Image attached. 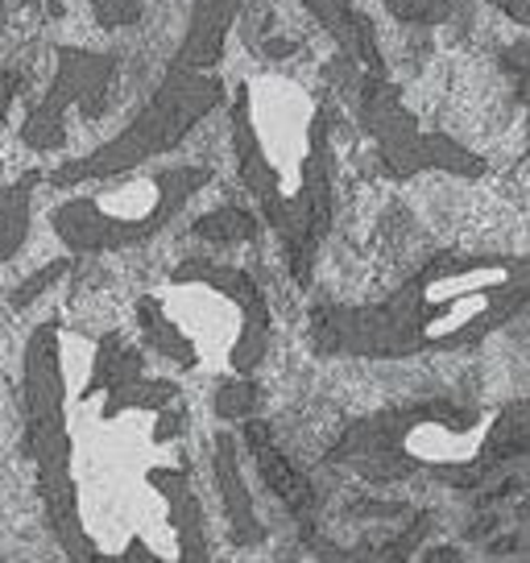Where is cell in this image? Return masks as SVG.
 I'll return each instance as SVG.
<instances>
[{
	"label": "cell",
	"mask_w": 530,
	"mask_h": 563,
	"mask_svg": "<svg viewBox=\"0 0 530 563\" xmlns=\"http://www.w3.org/2000/svg\"><path fill=\"white\" fill-rule=\"evenodd\" d=\"M63 274H67V262H63V257H58V262H51V265H42V274H34V278L25 282V286H21V290L9 302H13L18 311H21V307H30V302H34L37 295H46L54 282L63 278Z\"/></svg>",
	"instance_id": "obj_8"
},
{
	"label": "cell",
	"mask_w": 530,
	"mask_h": 563,
	"mask_svg": "<svg viewBox=\"0 0 530 563\" xmlns=\"http://www.w3.org/2000/svg\"><path fill=\"white\" fill-rule=\"evenodd\" d=\"M236 4L241 0H195L191 9V30L183 37V54H178V67L208 70L224 51V37L229 25L236 18Z\"/></svg>",
	"instance_id": "obj_4"
},
{
	"label": "cell",
	"mask_w": 530,
	"mask_h": 563,
	"mask_svg": "<svg viewBox=\"0 0 530 563\" xmlns=\"http://www.w3.org/2000/svg\"><path fill=\"white\" fill-rule=\"evenodd\" d=\"M112 58L91 51H58V67H54L51 91L30 108V117L21 121V141L30 150H54L63 141V121L71 108L100 104V96L108 91L112 79Z\"/></svg>",
	"instance_id": "obj_3"
},
{
	"label": "cell",
	"mask_w": 530,
	"mask_h": 563,
	"mask_svg": "<svg viewBox=\"0 0 530 563\" xmlns=\"http://www.w3.org/2000/svg\"><path fill=\"white\" fill-rule=\"evenodd\" d=\"M208 170L199 166H170L158 175H112L96 178V191H79L63 199L51 211L54 241L75 257L117 253V249L142 245L154 232H162L178 216V208L191 199Z\"/></svg>",
	"instance_id": "obj_1"
},
{
	"label": "cell",
	"mask_w": 530,
	"mask_h": 563,
	"mask_svg": "<svg viewBox=\"0 0 530 563\" xmlns=\"http://www.w3.org/2000/svg\"><path fill=\"white\" fill-rule=\"evenodd\" d=\"M253 443H257V464H262V476L269 481V489L278 493V497H286L290 506H307V485H302L299 476H295V468L262 440V427H253Z\"/></svg>",
	"instance_id": "obj_6"
},
{
	"label": "cell",
	"mask_w": 530,
	"mask_h": 563,
	"mask_svg": "<svg viewBox=\"0 0 530 563\" xmlns=\"http://www.w3.org/2000/svg\"><path fill=\"white\" fill-rule=\"evenodd\" d=\"M253 386L249 382H232V386L220 389V398H216V410L224 415V419H245L249 410H253Z\"/></svg>",
	"instance_id": "obj_9"
},
{
	"label": "cell",
	"mask_w": 530,
	"mask_h": 563,
	"mask_svg": "<svg viewBox=\"0 0 530 563\" xmlns=\"http://www.w3.org/2000/svg\"><path fill=\"white\" fill-rule=\"evenodd\" d=\"M34 187L37 175H25L18 183L0 187V269L18 257L25 241H30V224H34Z\"/></svg>",
	"instance_id": "obj_5"
},
{
	"label": "cell",
	"mask_w": 530,
	"mask_h": 563,
	"mask_svg": "<svg viewBox=\"0 0 530 563\" xmlns=\"http://www.w3.org/2000/svg\"><path fill=\"white\" fill-rule=\"evenodd\" d=\"M91 13H96V21L100 25H129V21L142 13V0H88Z\"/></svg>",
	"instance_id": "obj_10"
},
{
	"label": "cell",
	"mask_w": 530,
	"mask_h": 563,
	"mask_svg": "<svg viewBox=\"0 0 530 563\" xmlns=\"http://www.w3.org/2000/svg\"><path fill=\"white\" fill-rule=\"evenodd\" d=\"M216 104H220V84H216L212 75L175 63V70L154 91V100L137 112V121L121 129L112 141L96 145L84 158L54 166L51 187H84V183H96V178L129 175V170L145 166L150 158L175 150L178 141L187 137Z\"/></svg>",
	"instance_id": "obj_2"
},
{
	"label": "cell",
	"mask_w": 530,
	"mask_h": 563,
	"mask_svg": "<svg viewBox=\"0 0 530 563\" xmlns=\"http://www.w3.org/2000/svg\"><path fill=\"white\" fill-rule=\"evenodd\" d=\"M253 216L249 211H236V208H224V211H212V216H203L195 232L199 236H208V241H220V245H232V241H249L253 236Z\"/></svg>",
	"instance_id": "obj_7"
},
{
	"label": "cell",
	"mask_w": 530,
	"mask_h": 563,
	"mask_svg": "<svg viewBox=\"0 0 530 563\" xmlns=\"http://www.w3.org/2000/svg\"><path fill=\"white\" fill-rule=\"evenodd\" d=\"M18 88H21V79L4 67V58H0V124L9 121V108H13V100H18Z\"/></svg>",
	"instance_id": "obj_11"
}]
</instances>
